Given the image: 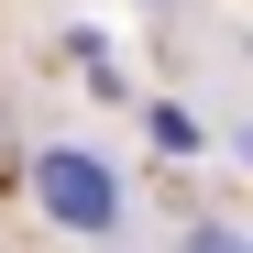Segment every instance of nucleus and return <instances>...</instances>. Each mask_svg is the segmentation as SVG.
I'll return each instance as SVG.
<instances>
[{
    "mask_svg": "<svg viewBox=\"0 0 253 253\" xmlns=\"http://www.w3.org/2000/svg\"><path fill=\"white\" fill-rule=\"evenodd\" d=\"M33 187H44V209H55V220L110 231V176H99L88 154H44V176H33Z\"/></svg>",
    "mask_w": 253,
    "mask_h": 253,
    "instance_id": "obj_1",
    "label": "nucleus"
}]
</instances>
